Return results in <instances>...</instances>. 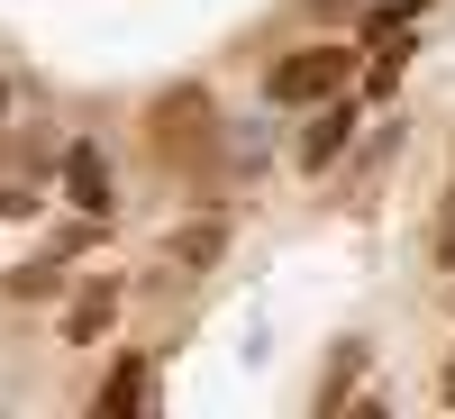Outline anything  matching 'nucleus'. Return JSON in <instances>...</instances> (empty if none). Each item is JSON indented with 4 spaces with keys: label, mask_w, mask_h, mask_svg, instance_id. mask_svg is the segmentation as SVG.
<instances>
[{
    "label": "nucleus",
    "mask_w": 455,
    "mask_h": 419,
    "mask_svg": "<svg viewBox=\"0 0 455 419\" xmlns=\"http://www.w3.org/2000/svg\"><path fill=\"white\" fill-rule=\"evenodd\" d=\"M364 73V46L355 36H310V46H291L274 73H264V101L274 109H319V101H337Z\"/></svg>",
    "instance_id": "1"
},
{
    "label": "nucleus",
    "mask_w": 455,
    "mask_h": 419,
    "mask_svg": "<svg viewBox=\"0 0 455 419\" xmlns=\"http://www.w3.org/2000/svg\"><path fill=\"white\" fill-rule=\"evenodd\" d=\"M355 128H364V109H355V92H337V101H319V119H310V137H300V173H328L337 156L355 146Z\"/></svg>",
    "instance_id": "2"
},
{
    "label": "nucleus",
    "mask_w": 455,
    "mask_h": 419,
    "mask_svg": "<svg viewBox=\"0 0 455 419\" xmlns=\"http://www.w3.org/2000/svg\"><path fill=\"white\" fill-rule=\"evenodd\" d=\"M64 201L83 210L92 228L119 210V192H109V165H100V146H92V137H83V146H64Z\"/></svg>",
    "instance_id": "3"
},
{
    "label": "nucleus",
    "mask_w": 455,
    "mask_h": 419,
    "mask_svg": "<svg viewBox=\"0 0 455 419\" xmlns=\"http://www.w3.org/2000/svg\"><path fill=\"white\" fill-rule=\"evenodd\" d=\"M182 274H210V264L228 255V219H192V228H173V246H164Z\"/></svg>",
    "instance_id": "4"
},
{
    "label": "nucleus",
    "mask_w": 455,
    "mask_h": 419,
    "mask_svg": "<svg viewBox=\"0 0 455 419\" xmlns=\"http://www.w3.org/2000/svg\"><path fill=\"white\" fill-rule=\"evenodd\" d=\"M419 19H428V0H373L355 19V46H392V36H410Z\"/></svg>",
    "instance_id": "5"
},
{
    "label": "nucleus",
    "mask_w": 455,
    "mask_h": 419,
    "mask_svg": "<svg viewBox=\"0 0 455 419\" xmlns=\"http://www.w3.org/2000/svg\"><path fill=\"white\" fill-rule=\"evenodd\" d=\"M109 319H119V283H92L83 301H73V319H64V337H73V347H92V337H100Z\"/></svg>",
    "instance_id": "6"
},
{
    "label": "nucleus",
    "mask_w": 455,
    "mask_h": 419,
    "mask_svg": "<svg viewBox=\"0 0 455 419\" xmlns=\"http://www.w3.org/2000/svg\"><path fill=\"white\" fill-rule=\"evenodd\" d=\"M146 392H156V365H146V356H119V365H109V383H100V410H137Z\"/></svg>",
    "instance_id": "7"
},
{
    "label": "nucleus",
    "mask_w": 455,
    "mask_h": 419,
    "mask_svg": "<svg viewBox=\"0 0 455 419\" xmlns=\"http://www.w3.org/2000/svg\"><path fill=\"white\" fill-rule=\"evenodd\" d=\"M46 292H64V246H55V255L10 264V301H46Z\"/></svg>",
    "instance_id": "8"
},
{
    "label": "nucleus",
    "mask_w": 455,
    "mask_h": 419,
    "mask_svg": "<svg viewBox=\"0 0 455 419\" xmlns=\"http://www.w3.org/2000/svg\"><path fill=\"white\" fill-rule=\"evenodd\" d=\"M373 64H364V101H392L401 92V64H410V46H401V36H392V46H364Z\"/></svg>",
    "instance_id": "9"
},
{
    "label": "nucleus",
    "mask_w": 455,
    "mask_h": 419,
    "mask_svg": "<svg viewBox=\"0 0 455 419\" xmlns=\"http://www.w3.org/2000/svg\"><path fill=\"white\" fill-rule=\"evenodd\" d=\"M10 210H28V192H10V182H0V219H10Z\"/></svg>",
    "instance_id": "10"
},
{
    "label": "nucleus",
    "mask_w": 455,
    "mask_h": 419,
    "mask_svg": "<svg viewBox=\"0 0 455 419\" xmlns=\"http://www.w3.org/2000/svg\"><path fill=\"white\" fill-rule=\"evenodd\" d=\"M437 392H446V401H455V356H446V374H437Z\"/></svg>",
    "instance_id": "11"
},
{
    "label": "nucleus",
    "mask_w": 455,
    "mask_h": 419,
    "mask_svg": "<svg viewBox=\"0 0 455 419\" xmlns=\"http://www.w3.org/2000/svg\"><path fill=\"white\" fill-rule=\"evenodd\" d=\"M0 119H10V83H0Z\"/></svg>",
    "instance_id": "12"
}]
</instances>
